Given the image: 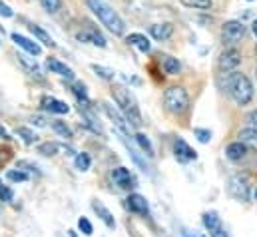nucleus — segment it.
<instances>
[{
    "mask_svg": "<svg viewBox=\"0 0 257 237\" xmlns=\"http://www.w3.org/2000/svg\"><path fill=\"white\" fill-rule=\"evenodd\" d=\"M72 92L76 94V98L80 102V108H90V100H88V94H86L84 84H74L72 86Z\"/></svg>",
    "mask_w": 257,
    "mask_h": 237,
    "instance_id": "nucleus-24",
    "label": "nucleus"
},
{
    "mask_svg": "<svg viewBox=\"0 0 257 237\" xmlns=\"http://www.w3.org/2000/svg\"><path fill=\"white\" fill-rule=\"evenodd\" d=\"M150 34H152V38H154V40H158V42H164V40H168V38L174 34V24H172V22L154 24V26L150 28Z\"/></svg>",
    "mask_w": 257,
    "mask_h": 237,
    "instance_id": "nucleus-15",
    "label": "nucleus"
},
{
    "mask_svg": "<svg viewBox=\"0 0 257 237\" xmlns=\"http://www.w3.org/2000/svg\"><path fill=\"white\" fill-rule=\"evenodd\" d=\"M52 130H54L58 136L66 138V140L72 138V130H70V128L66 126V122H62V120H54V122H52Z\"/></svg>",
    "mask_w": 257,
    "mask_h": 237,
    "instance_id": "nucleus-26",
    "label": "nucleus"
},
{
    "mask_svg": "<svg viewBox=\"0 0 257 237\" xmlns=\"http://www.w3.org/2000/svg\"><path fill=\"white\" fill-rule=\"evenodd\" d=\"M18 60H20V64H22L26 70H30L32 76H38V78H40V68H38V64H36L34 60H28L26 56H18Z\"/></svg>",
    "mask_w": 257,
    "mask_h": 237,
    "instance_id": "nucleus-29",
    "label": "nucleus"
},
{
    "mask_svg": "<svg viewBox=\"0 0 257 237\" xmlns=\"http://www.w3.org/2000/svg\"><path fill=\"white\" fill-rule=\"evenodd\" d=\"M126 42H128L130 46L138 48L140 52H150V48H152L150 40H148L144 34H140V32H134V34H130L128 38H126Z\"/></svg>",
    "mask_w": 257,
    "mask_h": 237,
    "instance_id": "nucleus-20",
    "label": "nucleus"
},
{
    "mask_svg": "<svg viewBox=\"0 0 257 237\" xmlns=\"http://www.w3.org/2000/svg\"><path fill=\"white\" fill-rule=\"evenodd\" d=\"M256 200H257V190H256Z\"/></svg>",
    "mask_w": 257,
    "mask_h": 237,
    "instance_id": "nucleus-44",
    "label": "nucleus"
},
{
    "mask_svg": "<svg viewBox=\"0 0 257 237\" xmlns=\"http://www.w3.org/2000/svg\"><path fill=\"white\" fill-rule=\"evenodd\" d=\"M88 8L98 16V20H100L112 34L122 36V34L126 32V24H124V20L120 18V14H118L112 6H108L104 0H88Z\"/></svg>",
    "mask_w": 257,
    "mask_h": 237,
    "instance_id": "nucleus-2",
    "label": "nucleus"
},
{
    "mask_svg": "<svg viewBox=\"0 0 257 237\" xmlns=\"http://www.w3.org/2000/svg\"><path fill=\"white\" fill-rule=\"evenodd\" d=\"M40 4H42V8H44L46 12L54 14V12H58V10H60L62 0H40Z\"/></svg>",
    "mask_w": 257,
    "mask_h": 237,
    "instance_id": "nucleus-31",
    "label": "nucleus"
},
{
    "mask_svg": "<svg viewBox=\"0 0 257 237\" xmlns=\"http://www.w3.org/2000/svg\"><path fill=\"white\" fill-rule=\"evenodd\" d=\"M104 110H106V114H108V118L114 122V126L118 128V132H122V134H128L130 132V122L114 108V106H110V104H104Z\"/></svg>",
    "mask_w": 257,
    "mask_h": 237,
    "instance_id": "nucleus-12",
    "label": "nucleus"
},
{
    "mask_svg": "<svg viewBox=\"0 0 257 237\" xmlns=\"http://www.w3.org/2000/svg\"><path fill=\"white\" fill-rule=\"evenodd\" d=\"M0 16H4V18H12V16H14L12 8H10L8 4H4L2 0H0Z\"/></svg>",
    "mask_w": 257,
    "mask_h": 237,
    "instance_id": "nucleus-38",
    "label": "nucleus"
},
{
    "mask_svg": "<svg viewBox=\"0 0 257 237\" xmlns=\"http://www.w3.org/2000/svg\"><path fill=\"white\" fill-rule=\"evenodd\" d=\"M92 208H94V212L98 214V218L110 228V230H114L116 228V222H114V216L110 214V210L104 206V204H100V202H92Z\"/></svg>",
    "mask_w": 257,
    "mask_h": 237,
    "instance_id": "nucleus-19",
    "label": "nucleus"
},
{
    "mask_svg": "<svg viewBox=\"0 0 257 237\" xmlns=\"http://www.w3.org/2000/svg\"><path fill=\"white\" fill-rule=\"evenodd\" d=\"M28 28H30V32L34 34V38H36L38 42H42V44H46V46H50V48H54V46H56V42L52 40V36H50L48 32H44L40 26H36V24H30Z\"/></svg>",
    "mask_w": 257,
    "mask_h": 237,
    "instance_id": "nucleus-21",
    "label": "nucleus"
},
{
    "mask_svg": "<svg viewBox=\"0 0 257 237\" xmlns=\"http://www.w3.org/2000/svg\"><path fill=\"white\" fill-rule=\"evenodd\" d=\"M126 204H128V208L134 212V214H140V216H144V218H148V216H150V208H148V202H146V198H144V196H140V194H132L128 200H126Z\"/></svg>",
    "mask_w": 257,
    "mask_h": 237,
    "instance_id": "nucleus-13",
    "label": "nucleus"
},
{
    "mask_svg": "<svg viewBox=\"0 0 257 237\" xmlns=\"http://www.w3.org/2000/svg\"><path fill=\"white\" fill-rule=\"evenodd\" d=\"M162 68L168 76H176L180 74V62L178 58H172V56H162Z\"/></svg>",
    "mask_w": 257,
    "mask_h": 237,
    "instance_id": "nucleus-23",
    "label": "nucleus"
},
{
    "mask_svg": "<svg viewBox=\"0 0 257 237\" xmlns=\"http://www.w3.org/2000/svg\"><path fill=\"white\" fill-rule=\"evenodd\" d=\"M188 8H198V10H210L214 6V0H180Z\"/></svg>",
    "mask_w": 257,
    "mask_h": 237,
    "instance_id": "nucleus-27",
    "label": "nucleus"
},
{
    "mask_svg": "<svg viewBox=\"0 0 257 237\" xmlns=\"http://www.w3.org/2000/svg\"><path fill=\"white\" fill-rule=\"evenodd\" d=\"M220 86L232 94L238 106H248L254 100V86L248 76L234 72H224L220 78Z\"/></svg>",
    "mask_w": 257,
    "mask_h": 237,
    "instance_id": "nucleus-1",
    "label": "nucleus"
},
{
    "mask_svg": "<svg viewBox=\"0 0 257 237\" xmlns=\"http://www.w3.org/2000/svg\"><path fill=\"white\" fill-rule=\"evenodd\" d=\"M184 237H196V236H192V234H188V232H184Z\"/></svg>",
    "mask_w": 257,
    "mask_h": 237,
    "instance_id": "nucleus-43",
    "label": "nucleus"
},
{
    "mask_svg": "<svg viewBox=\"0 0 257 237\" xmlns=\"http://www.w3.org/2000/svg\"><path fill=\"white\" fill-rule=\"evenodd\" d=\"M254 34H256V36H257V20H256V22H254Z\"/></svg>",
    "mask_w": 257,
    "mask_h": 237,
    "instance_id": "nucleus-42",
    "label": "nucleus"
},
{
    "mask_svg": "<svg viewBox=\"0 0 257 237\" xmlns=\"http://www.w3.org/2000/svg\"><path fill=\"white\" fill-rule=\"evenodd\" d=\"M244 36H246V24L240 22V20H230V22H226L224 28H222V40H224V44H228V46L238 44Z\"/></svg>",
    "mask_w": 257,
    "mask_h": 237,
    "instance_id": "nucleus-5",
    "label": "nucleus"
},
{
    "mask_svg": "<svg viewBox=\"0 0 257 237\" xmlns=\"http://www.w3.org/2000/svg\"><path fill=\"white\" fill-rule=\"evenodd\" d=\"M194 134L198 136V140H200L202 144H208V142L212 140V132H210V130H200V128H198V130H194Z\"/></svg>",
    "mask_w": 257,
    "mask_h": 237,
    "instance_id": "nucleus-36",
    "label": "nucleus"
},
{
    "mask_svg": "<svg viewBox=\"0 0 257 237\" xmlns=\"http://www.w3.org/2000/svg\"><path fill=\"white\" fill-rule=\"evenodd\" d=\"M78 228H80V232H82L84 236H92V234H94V228H92V224L88 222V218H80V220H78Z\"/></svg>",
    "mask_w": 257,
    "mask_h": 237,
    "instance_id": "nucleus-33",
    "label": "nucleus"
},
{
    "mask_svg": "<svg viewBox=\"0 0 257 237\" xmlns=\"http://www.w3.org/2000/svg\"><path fill=\"white\" fill-rule=\"evenodd\" d=\"M12 42H14L16 46H20L22 50H26L28 54H32V56H40V54H42L40 44L32 42L30 38H26V36H22V34H18V32H14V34H12Z\"/></svg>",
    "mask_w": 257,
    "mask_h": 237,
    "instance_id": "nucleus-11",
    "label": "nucleus"
},
{
    "mask_svg": "<svg viewBox=\"0 0 257 237\" xmlns=\"http://www.w3.org/2000/svg\"><path fill=\"white\" fill-rule=\"evenodd\" d=\"M0 186H2V182H0Z\"/></svg>",
    "mask_w": 257,
    "mask_h": 237,
    "instance_id": "nucleus-45",
    "label": "nucleus"
},
{
    "mask_svg": "<svg viewBox=\"0 0 257 237\" xmlns=\"http://www.w3.org/2000/svg\"><path fill=\"white\" fill-rule=\"evenodd\" d=\"M112 180H114V184L120 190H134L136 188V180H134V176L130 174V170H126V168L112 170Z\"/></svg>",
    "mask_w": 257,
    "mask_h": 237,
    "instance_id": "nucleus-7",
    "label": "nucleus"
},
{
    "mask_svg": "<svg viewBox=\"0 0 257 237\" xmlns=\"http://www.w3.org/2000/svg\"><path fill=\"white\" fill-rule=\"evenodd\" d=\"M0 200L2 202H10L12 200V190L6 186H0Z\"/></svg>",
    "mask_w": 257,
    "mask_h": 237,
    "instance_id": "nucleus-37",
    "label": "nucleus"
},
{
    "mask_svg": "<svg viewBox=\"0 0 257 237\" xmlns=\"http://www.w3.org/2000/svg\"><path fill=\"white\" fill-rule=\"evenodd\" d=\"M90 164H92V160H90V156H88L86 152L78 154V156H76V160H74V166H76V170H80V172L90 170Z\"/></svg>",
    "mask_w": 257,
    "mask_h": 237,
    "instance_id": "nucleus-28",
    "label": "nucleus"
},
{
    "mask_svg": "<svg viewBox=\"0 0 257 237\" xmlns=\"http://www.w3.org/2000/svg\"><path fill=\"white\" fill-rule=\"evenodd\" d=\"M204 226H206V230L210 232V236L218 237V236H222V234H224L222 220H220V216H218V214H214V212L204 214Z\"/></svg>",
    "mask_w": 257,
    "mask_h": 237,
    "instance_id": "nucleus-14",
    "label": "nucleus"
},
{
    "mask_svg": "<svg viewBox=\"0 0 257 237\" xmlns=\"http://www.w3.org/2000/svg\"><path fill=\"white\" fill-rule=\"evenodd\" d=\"M92 70H94L102 80H108V82H110V80H114V76H116V74H114V70H110V68H106V66L92 64Z\"/></svg>",
    "mask_w": 257,
    "mask_h": 237,
    "instance_id": "nucleus-30",
    "label": "nucleus"
},
{
    "mask_svg": "<svg viewBox=\"0 0 257 237\" xmlns=\"http://www.w3.org/2000/svg\"><path fill=\"white\" fill-rule=\"evenodd\" d=\"M0 138H8V134H6V130H4L2 124H0Z\"/></svg>",
    "mask_w": 257,
    "mask_h": 237,
    "instance_id": "nucleus-41",
    "label": "nucleus"
},
{
    "mask_svg": "<svg viewBox=\"0 0 257 237\" xmlns=\"http://www.w3.org/2000/svg\"><path fill=\"white\" fill-rule=\"evenodd\" d=\"M112 96H114V102L120 106L124 118L130 122V126L132 128H140L144 124V120H142V114H140V108H138V102H136L134 94L124 86H114Z\"/></svg>",
    "mask_w": 257,
    "mask_h": 237,
    "instance_id": "nucleus-3",
    "label": "nucleus"
},
{
    "mask_svg": "<svg viewBox=\"0 0 257 237\" xmlns=\"http://www.w3.org/2000/svg\"><path fill=\"white\" fill-rule=\"evenodd\" d=\"M226 237H228V236H226Z\"/></svg>",
    "mask_w": 257,
    "mask_h": 237,
    "instance_id": "nucleus-47",
    "label": "nucleus"
},
{
    "mask_svg": "<svg viewBox=\"0 0 257 237\" xmlns=\"http://www.w3.org/2000/svg\"><path fill=\"white\" fill-rule=\"evenodd\" d=\"M250 2H254V0H250Z\"/></svg>",
    "mask_w": 257,
    "mask_h": 237,
    "instance_id": "nucleus-46",
    "label": "nucleus"
},
{
    "mask_svg": "<svg viewBox=\"0 0 257 237\" xmlns=\"http://www.w3.org/2000/svg\"><path fill=\"white\" fill-rule=\"evenodd\" d=\"M46 66H48V70H50L52 74H58V76L68 78V80H72V78H74L72 68H68L64 62H60V60H56V58H48V60H46Z\"/></svg>",
    "mask_w": 257,
    "mask_h": 237,
    "instance_id": "nucleus-17",
    "label": "nucleus"
},
{
    "mask_svg": "<svg viewBox=\"0 0 257 237\" xmlns=\"http://www.w3.org/2000/svg\"><path fill=\"white\" fill-rule=\"evenodd\" d=\"M246 120H248V126H250V128H256V130H257V110L250 112Z\"/></svg>",
    "mask_w": 257,
    "mask_h": 237,
    "instance_id": "nucleus-39",
    "label": "nucleus"
},
{
    "mask_svg": "<svg viewBox=\"0 0 257 237\" xmlns=\"http://www.w3.org/2000/svg\"><path fill=\"white\" fill-rule=\"evenodd\" d=\"M230 194L236 198V200H242V202H248L250 198V188L246 184V178L242 176H236L230 180Z\"/></svg>",
    "mask_w": 257,
    "mask_h": 237,
    "instance_id": "nucleus-8",
    "label": "nucleus"
},
{
    "mask_svg": "<svg viewBox=\"0 0 257 237\" xmlns=\"http://www.w3.org/2000/svg\"><path fill=\"white\" fill-rule=\"evenodd\" d=\"M32 122H34L38 128H44V126H46V120H44L42 116H32Z\"/></svg>",
    "mask_w": 257,
    "mask_h": 237,
    "instance_id": "nucleus-40",
    "label": "nucleus"
},
{
    "mask_svg": "<svg viewBox=\"0 0 257 237\" xmlns=\"http://www.w3.org/2000/svg\"><path fill=\"white\" fill-rule=\"evenodd\" d=\"M246 154H248V148H246V144H244L242 140L230 144L228 150H226V156H228L232 162H242V160L246 158Z\"/></svg>",
    "mask_w": 257,
    "mask_h": 237,
    "instance_id": "nucleus-18",
    "label": "nucleus"
},
{
    "mask_svg": "<svg viewBox=\"0 0 257 237\" xmlns=\"http://www.w3.org/2000/svg\"><path fill=\"white\" fill-rule=\"evenodd\" d=\"M64 150H66V146L56 144V142H46V144L38 146V154H42V156H56L58 152H64ZM66 152H70V150H66Z\"/></svg>",
    "mask_w": 257,
    "mask_h": 237,
    "instance_id": "nucleus-22",
    "label": "nucleus"
},
{
    "mask_svg": "<svg viewBox=\"0 0 257 237\" xmlns=\"http://www.w3.org/2000/svg\"><path fill=\"white\" fill-rule=\"evenodd\" d=\"M174 152H176L178 162H182V164L192 162V160H196V158H198L196 150H192V148L188 146V142H186V140H182V138H178V140L174 142Z\"/></svg>",
    "mask_w": 257,
    "mask_h": 237,
    "instance_id": "nucleus-9",
    "label": "nucleus"
},
{
    "mask_svg": "<svg viewBox=\"0 0 257 237\" xmlns=\"http://www.w3.org/2000/svg\"><path fill=\"white\" fill-rule=\"evenodd\" d=\"M240 64H242V54H240L236 48H230V50H226V52L220 54L218 68H220L222 72H234Z\"/></svg>",
    "mask_w": 257,
    "mask_h": 237,
    "instance_id": "nucleus-6",
    "label": "nucleus"
},
{
    "mask_svg": "<svg viewBox=\"0 0 257 237\" xmlns=\"http://www.w3.org/2000/svg\"><path fill=\"white\" fill-rule=\"evenodd\" d=\"M16 136H20L24 144H32V142L36 140L34 132H32V130H28V128H18V130H16Z\"/></svg>",
    "mask_w": 257,
    "mask_h": 237,
    "instance_id": "nucleus-32",
    "label": "nucleus"
},
{
    "mask_svg": "<svg viewBox=\"0 0 257 237\" xmlns=\"http://www.w3.org/2000/svg\"><path fill=\"white\" fill-rule=\"evenodd\" d=\"M240 138H242V142H244V140H257V130L256 128H250V126H248L246 130H242V132H240Z\"/></svg>",
    "mask_w": 257,
    "mask_h": 237,
    "instance_id": "nucleus-35",
    "label": "nucleus"
},
{
    "mask_svg": "<svg viewBox=\"0 0 257 237\" xmlns=\"http://www.w3.org/2000/svg\"><path fill=\"white\" fill-rule=\"evenodd\" d=\"M40 104H42V108H44L46 112H50V114H68V112H70V106H68L66 102L56 100V98H52V96H44V98L40 100Z\"/></svg>",
    "mask_w": 257,
    "mask_h": 237,
    "instance_id": "nucleus-10",
    "label": "nucleus"
},
{
    "mask_svg": "<svg viewBox=\"0 0 257 237\" xmlns=\"http://www.w3.org/2000/svg\"><path fill=\"white\" fill-rule=\"evenodd\" d=\"M164 106L170 114L182 116L190 110V94L182 86H172L164 92Z\"/></svg>",
    "mask_w": 257,
    "mask_h": 237,
    "instance_id": "nucleus-4",
    "label": "nucleus"
},
{
    "mask_svg": "<svg viewBox=\"0 0 257 237\" xmlns=\"http://www.w3.org/2000/svg\"><path fill=\"white\" fill-rule=\"evenodd\" d=\"M78 40H80V42L94 44V46H100V48H106V46H108L106 38H104L100 32H96L94 28H88L86 32H78Z\"/></svg>",
    "mask_w": 257,
    "mask_h": 237,
    "instance_id": "nucleus-16",
    "label": "nucleus"
},
{
    "mask_svg": "<svg viewBox=\"0 0 257 237\" xmlns=\"http://www.w3.org/2000/svg\"><path fill=\"white\" fill-rule=\"evenodd\" d=\"M136 142H138V146L146 152V156H148V158H154V148H152V144H150V140H148V136H146V134L138 132V134H136Z\"/></svg>",
    "mask_w": 257,
    "mask_h": 237,
    "instance_id": "nucleus-25",
    "label": "nucleus"
},
{
    "mask_svg": "<svg viewBox=\"0 0 257 237\" xmlns=\"http://www.w3.org/2000/svg\"><path fill=\"white\" fill-rule=\"evenodd\" d=\"M6 176H8L10 182H26V180H28V176H26L24 172H20V170H18V172H16V170H10Z\"/></svg>",
    "mask_w": 257,
    "mask_h": 237,
    "instance_id": "nucleus-34",
    "label": "nucleus"
}]
</instances>
